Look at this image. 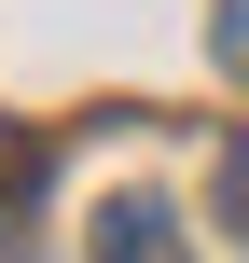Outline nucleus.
<instances>
[{
    "label": "nucleus",
    "instance_id": "nucleus-1",
    "mask_svg": "<svg viewBox=\"0 0 249 263\" xmlns=\"http://www.w3.org/2000/svg\"><path fill=\"white\" fill-rule=\"evenodd\" d=\"M97 263H194L180 250V208L166 194H111L97 208Z\"/></svg>",
    "mask_w": 249,
    "mask_h": 263
},
{
    "label": "nucleus",
    "instance_id": "nucleus-2",
    "mask_svg": "<svg viewBox=\"0 0 249 263\" xmlns=\"http://www.w3.org/2000/svg\"><path fill=\"white\" fill-rule=\"evenodd\" d=\"M208 55H222V69L249 83V0H222V14H208Z\"/></svg>",
    "mask_w": 249,
    "mask_h": 263
},
{
    "label": "nucleus",
    "instance_id": "nucleus-3",
    "mask_svg": "<svg viewBox=\"0 0 249 263\" xmlns=\"http://www.w3.org/2000/svg\"><path fill=\"white\" fill-rule=\"evenodd\" d=\"M222 222L249 236V139H222Z\"/></svg>",
    "mask_w": 249,
    "mask_h": 263
},
{
    "label": "nucleus",
    "instance_id": "nucleus-4",
    "mask_svg": "<svg viewBox=\"0 0 249 263\" xmlns=\"http://www.w3.org/2000/svg\"><path fill=\"white\" fill-rule=\"evenodd\" d=\"M0 263H28V236H14V222H0Z\"/></svg>",
    "mask_w": 249,
    "mask_h": 263
}]
</instances>
